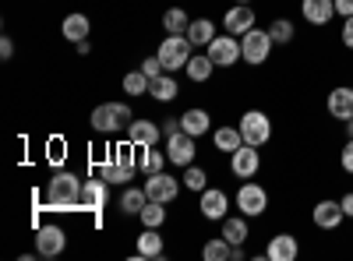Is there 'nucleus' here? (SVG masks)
Here are the masks:
<instances>
[{"instance_id": "4", "label": "nucleus", "mask_w": 353, "mask_h": 261, "mask_svg": "<svg viewBox=\"0 0 353 261\" xmlns=\"http://www.w3.org/2000/svg\"><path fill=\"white\" fill-rule=\"evenodd\" d=\"M191 39L184 36V32H166V39L159 43V61H163V67L166 71H176V67H188V61H191Z\"/></svg>"}, {"instance_id": "23", "label": "nucleus", "mask_w": 353, "mask_h": 261, "mask_svg": "<svg viewBox=\"0 0 353 261\" xmlns=\"http://www.w3.org/2000/svg\"><path fill=\"white\" fill-rule=\"evenodd\" d=\"M138 258L141 261L163 258V237H159V229H149V226L141 229V237H138Z\"/></svg>"}, {"instance_id": "41", "label": "nucleus", "mask_w": 353, "mask_h": 261, "mask_svg": "<svg viewBox=\"0 0 353 261\" xmlns=\"http://www.w3.org/2000/svg\"><path fill=\"white\" fill-rule=\"evenodd\" d=\"M0 56H4V61H11V56H14V39L11 36L0 39Z\"/></svg>"}, {"instance_id": "24", "label": "nucleus", "mask_w": 353, "mask_h": 261, "mask_svg": "<svg viewBox=\"0 0 353 261\" xmlns=\"http://www.w3.org/2000/svg\"><path fill=\"white\" fill-rule=\"evenodd\" d=\"M181 127L188 131V134H194V138H201V134H209V127H212V117H209V109H188L184 117H181Z\"/></svg>"}, {"instance_id": "31", "label": "nucleus", "mask_w": 353, "mask_h": 261, "mask_svg": "<svg viewBox=\"0 0 353 261\" xmlns=\"http://www.w3.org/2000/svg\"><path fill=\"white\" fill-rule=\"evenodd\" d=\"M269 36H272V43L286 46V43H293V36H297V25H293L290 18H272V25H269Z\"/></svg>"}, {"instance_id": "36", "label": "nucleus", "mask_w": 353, "mask_h": 261, "mask_svg": "<svg viewBox=\"0 0 353 261\" xmlns=\"http://www.w3.org/2000/svg\"><path fill=\"white\" fill-rule=\"evenodd\" d=\"M181 180H184V187H188V191H198V194H201L205 187H209V177H205V169H201V166H194V163H191V166H184V177H181Z\"/></svg>"}, {"instance_id": "1", "label": "nucleus", "mask_w": 353, "mask_h": 261, "mask_svg": "<svg viewBox=\"0 0 353 261\" xmlns=\"http://www.w3.org/2000/svg\"><path fill=\"white\" fill-rule=\"evenodd\" d=\"M81 187L85 180L78 177V173H53L50 177V187H46V205L53 212H71V209H81Z\"/></svg>"}, {"instance_id": "38", "label": "nucleus", "mask_w": 353, "mask_h": 261, "mask_svg": "<svg viewBox=\"0 0 353 261\" xmlns=\"http://www.w3.org/2000/svg\"><path fill=\"white\" fill-rule=\"evenodd\" d=\"M141 71L149 74V78H159V74L166 71V67H163V61H159V53H156V56H145V61H141Z\"/></svg>"}, {"instance_id": "29", "label": "nucleus", "mask_w": 353, "mask_h": 261, "mask_svg": "<svg viewBox=\"0 0 353 261\" xmlns=\"http://www.w3.org/2000/svg\"><path fill=\"white\" fill-rule=\"evenodd\" d=\"M201 258L205 261H230L233 258V244L226 237H216V240H209V244L201 247Z\"/></svg>"}, {"instance_id": "30", "label": "nucleus", "mask_w": 353, "mask_h": 261, "mask_svg": "<svg viewBox=\"0 0 353 261\" xmlns=\"http://www.w3.org/2000/svg\"><path fill=\"white\" fill-rule=\"evenodd\" d=\"M212 67H216V64H212V56L205 53V56H191L184 71H188L191 81H209V78H212Z\"/></svg>"}, {"instance_id": "37", "label": "nucleus", "mask_w": 353, "mask_h": 261, "mask_svg": "<svg viewBox=\"0 0 353 261\" xmlns=\"http://www.w3.org/2000/svg\"><path fill=\"white\" fill-rule=\"evenodd\" d=\"M113 163L138 169V159H134V141H128V145H117V149H113Z\"/></svg>"}, {"instance_id": "39", "label": "nucleus", "mask_w": 353, "mask_h": 261, "mask_svg": "<svg viewBox=\"0 0 353 261\" xmlns=\"http://www.w3.org/2000/svg\"><path fill=\"white\" fill-rule=\"evenodd\" d=\"M339 166H343L346 173H353V138H346V145H343V152H339Z\"/></svg>"}, {"instance_id": "20", "label": "nucleus", "mask_w": 353, "mask_h": 261, "mask_svg": "<svg viewBox=\"0 0 353 261\" xmlns=\"http://www.w3.org/2000/svg\"><path fill=\"white\" fill-rule=\"evenodd\" d=\"M61 32H64L68 43H81V39H88V32H92V21H88L81 11H71V14L61 21Z\"/></svg>"}, {"instance_id": "28", "label": "nucleus", "mask_w": 353, "mask_h": 261, "mask_svg": "<svg viewBox=\"0 0 353 261\" xmlns=\"http://www.w3.org/2000/svg\"><path fill=\"white\" fill-rule=\"evenodd\" d=\"M145 205H149V194H145V187H128V191L121 194V209H124L128 216H138Z\"/></svg>"}, {"instance_id": "17", "label": "nucleus", "mask_w": 353, "mask_h": 261, "mask_svg": "<svg viewBox=\"0 0 353 261\" xmlns=\"http://www.w3.org/2000/svg\"><path fill=\"white\" fill-rule=\"evenodd\" d=\"M198 209H201L205 219H226L230 198H226L219 187H205V191H201V201H198Z\"/></svg>"}, {"instance_id": "33", "label": "nucleus", "mask_w": 353, "mask_h": 261, "mask_svg": "<svg viewBox=\"0 0 353 261\" xmlns=\"http://www.w3.org/2000/svg\"><path fill=\"white\" fill-rule=\"evenodd\" d=\"M188 25H191V18H188V11L184 8H170L166 14H163V28L166 32H188Z\"/></svg>"}, {"instance_id": "22", "label": "nucleus", "mask_w": 353, "mask_h": 261, "mask_svg": "<svg viewBox=\"0 0 353 261\" xmlns=\"http://www.w3.org/2000/svg\"><path fill=\"white\" fill-rule=\"evenodd\" d=\"M176 92H181V85H176V78H173L170 71H163V74L152 78V85H149V96H152L156 103H173Z\"/></svg>"}, {"instance_id": "11", "label": "nucleus", "mask_w": 353, "mask_h": 261, "mask_svg": "<svg viewBox=\"0 0 353 261\" xmlns=\"http://www.w3.org/2000/svg\"><path fill=\"white\" fill-rule=\"evenodd\" d=\"M64 244H68V237L61 226H39L36 229V254L39 258H57L64 251Z\"/></svg>"}, {"instance_id": "12", "label": "nucleus", "mask_w": 353, "mask_h": 261, "mask_svg": "<svg viewBox=\"0 0 353 261\" xmlns=\"http://www.w3.org/2000/svg\"><path fill=\"white\" fill-rule=\"evenodd\" d=\"M311 219H314V226L318 229H339L343 222H346V212H343V205L339 201H318V205L311 209Z\"/></svg>"}, {"instance_id": "27", "label": "nucleus", "mask_w": 353, "mask_h": 261, "mask_svg": "<svg viewBox=\"0 0 353 261\" xmlns=\"http://www.w3.org/2000/svg\"><path fill=\"white\" fill-rule=\"evenodd\" d=\"M99 169H103V180H106V184H131V180H134V173H138V169L121 166V163H113V159L99 163Z\"/></svg>"}, {"instance_id": "34", "label": "nucleus", "mask_w": 353, "mask_h": 261, "mask_svg": "<svg viewBox=\"0 0 353 261\" xmlns=\"http://www.w3.org/2000/svg\"><path fill=\"white\" fill-rule=\"evenodd\" d=\"M166 159H170L166 152H159L156 145H149V149H145V156H141V163H138V169L145 173V177H149V173H159V169H163Z\"/></svg>"}, {"instance_id": "10", "label": "nucleus", "mask_w": 353, "mask_h": 261, "mask_svg": "<svg viewBox=\"0 0 353 261\" xmlns=\"http://www.w3.org/2000/svg\"><path fill=\"white\" fill-rule=\"evenodd\" d=\"M258 166H261V156H258L254 145H241V149L230 156V169H233V177H241V180H251L258 173Z\"/></svg>"}, {"instance_id": "2", "label": "nucleus", "mask_w": 353, "mask_h": 261, "mask_svg": "<svg viewBox=\"0 0 353 261\" xmlns=\"http://www.w3.org/2000/svg\"><path fill=\"white\" fill-rule=\"evenodd\" d=\"M131 106L128 103H103L92 109V117H88V124H92L96 134H121L131 127Z\"/></svg>"}, {"instance_id": "32", "label": "nucleus", "mask_w": 353, "mask_h": 261, "mask_svg": "<svg viewBox=\"0 0 353 261\" xmlns=\"http://www.w3.org/2000/svg\"><path fill=\"white\" fill-rule=\"evenodd\" d=\"M138 219H141V226H149V229H159L163 222H166V209H163V201H149L141 212H138Z\"/></svg>"}, {"instance_id": "7", "label": "nucleus", "mask_w": 353, "mask_h": 261, "mask_svg": "<svg viewBox=\"0 0 353 261\" xmlns=\"http://www.w3.org/2000/svg\"><path fill=\"white\" fill-rule=\"evenodd\" d=\"M181 184L184 180H176V177H170L166 169H159V173H149V180H145V194H149V201H163V205H170V201L181 194Z\"/></svg>"}, {"instance_id": "15", "label": "nucleus", "mask_w": 353, "mask_h": 261, "mask_svg": "<svg viewBox=\"0 0 353 261\" xmlns=\"http://www.w3.org/2000/svg\"><path fill=\"white\" fill-rule=\"evenodd\" d=\"M297 254H301V244L293 233H276L269 247H265V258H272V261H297Z\"/></svg>"}, {"instance_id": "8", "label": "nucleus", "mask_w": 353, "mask_h": 261, "mask_svg": "<svg viewBox=\"0 0 353 261\" xmlns=\"http://www.w3.org/2000/svg\"><path fill=\"white\" fill-rule=\"evenodd\" d=\"M237 209H241V216H248V219L261 216L265 209H269V191L244 180V187L237 191Z\"/></svg>"}, {"instance_id": "6", "label": "nucleus", "mask_w": 353, "mask_h": 261, "mask_svg": "<svg viewBox=\"0 0 353 261\" xmlns=\"http://www.w3.org/2000/svg\"><path fill=\"white\" fill-rule=\"evenodd\" d=\"M205 50H209V56H212L216 67H233L237 61H244V56H241V36H230V32L216 36Z\"/></svg>"}, {"instance_id": "43", "label": "nucleus", "mask_w": 353, "mask_h": 261, "mask_svg": "<svg viewBox=\"0 0 353 261\" xmlns=\"http://www.w3.org/2000/svg\"><path fill=\"white\" fill-rule=\"evenodd\" d=\"M176 131H184V127H181V121H176V117H166V121H163V134L170 138V134H176Z\"/></svg>"}, {"instance_id": "14", "label": "nucleus", "mask_w": 353, "mask_h": 261, "mask_svg": "<svg viewBox=\"0 0 353 261\" xmlns=\"http://www.w3.org/2000/svg\"><path fill=\"white\" fill-rule=\"evenodd\" d=\"M159 138H166V134H163V127L156 121H131V127H128V141H134L138 149L159 145Z\"/></svg>"}, {"instance_id": "9", "label": "nucleus", "mask_w": 353, "mask_h": 261, "mask_svg": "<svg viewBox=\"0 0 353 261\" xmlns=\"http://www.w3.org/2000/svg\"><path fill=\"white\" fill-rule=\"evenodd\" d=\"M194 134H188V131H176V134H170L166 138V156H170V163L173 166H191L194 163Z\"/></svg>"}, {"instance_id": "18", "label": "nucleus", "mask_w": 353, "mask_h": 261, "mask_svg": "<svg viewBox=\"0 0 353 261\" xmlns=\"http://www.w3.org/2000/svg\"><path fill=\"white\" fill-rule=\"evenodd\" d=\"M106 201H110L106 180H85V187H81V209L85 212H103Z\"/></svg>"}, {"instance_id": "26", "label": "nucleus", "mask_w": 353, "mask_h": 261, "mask_svg": "<svg viewBox=\"0 0 353 261\" xmlns=\"http://www.w3.org/2000/svg\"><path fill=\"white\" fill-rule=\"evenodd\" d=\"M194 46H209L212 39H216V25L209 21V18H198V21H191L188 25V32H184Z\"/></svg>"}, {"instance_id": "40", "label": "nucleus", "mask_w": 353, "mask_h": 261, "mask_svg": "<svg viewBox=\"0 0 353 261\" xmlns=\"http://www.w3.org/2000/svg\"><path fill=\"white\" fill-rule=\"evenodd\" d=\"M339 36H343V46H346V50H353V14H350V18H343V32H339Z\"/></svg>"}, {"instance_id": "16", "label": "nucleus", "mask_w": 353, "mask_h": 261, "mask_svg": "<svg viewBox=\"0 0 353 261\" xmlns=\"http://www.w3.org/2000/svg\"><path fill=\"white\" fill-rule=\"evenodd\" d=\"M325 106H329V113L336 121L346 124L353 117V89H350V85H336V89L329 92V99H325Z\"/></svg>"}, {"instance_id": "3", "label": "nucleus", "mask_w": 353, "mask_h": 261, "mask_svg": "<svg viewBox=\"0 0 353 261\" xmlns=\"http://www.w3.org/2000/svg\"><path fill=\"white\" fill-rule=\"evenodd\" d=\"M269 53H272V36H269V28H251V32L241 36V56H244V64L251 67H261L265 61H269Z\"/></svg>"}, {"instance_id": "13", "label": "nucleus", "mask_w": 353, "mask_h": 261, "mask_svg": "<svg viewBox=\"0 0 353 261\" xmlns=\"http://www.w3.org/2000/svg\"><path fill=\"white\" fill-rule=\"evenodd\" d=\"M223 28H226L230 36H244V32H251V28H254V11H251V4L230 8V11L223 14Z\"/></svg>"}, {"instance_id": "42", "label": "nucleus", "mask_w": 353, "mask_h": 261, "mask_svg": "<svg viewBox=\"0 0 353 261\" xmlns=\"http://www.w3.org/2000/svg\"><path fill=\"white\" fill-rule=\"evenodd\" d=\"M332 4H336V14L339 18H350L353 14V0H332Z\"/></svg>"}, {"instance_id": "44", "label": "nucleus", "mask_w": 353, "mask_h": 261, "mask_svg": "<svg viewBox=\"0 0 353 261\" xmlns=\"http://www.w3.org/2000/svg\"><path fill=\"white\" fill-rule=\"evenodd\" d=\"M339 205H343V212H346V219H353V191H346V194L339 198Z\"/></svg>"}, {"instance_id": "45", "label": "nucleus", "mask_w": 353, "mask_h": 261, "mask_svg": "<svg viewBox=\"0 0 353 261\" xmlns=\"http://www.w3.org/2000/svg\"><path fill=\"white\" fill-rule=\"evenodd\" d=\"M74 46H78V53H81V56H85L88 50H92V43H88V39H81V43H74Z\"/></svg>"}, {"instance_id": "25", "label": "nucleus", "mask_w": 353, "mask_h": 261, "mask_svg": "<svg viewBox=\"0 0 353 261\" xmlns=\"http://www.w3.org/2000/svg\"><path fill=\"white\" fill-rule=\"evenodd\" d=\"M212 145H216V152H230L233 156L244 145V134H241V127H219L212 134Z\"/></svg>"}, {"instance_id": "47", "label": "nucleus", "mask_w": 353, "mask_h": 261, "mask_svg": "<svg viewBox=\"0 0 353 261\" xmlns=\"http://www.w3.org/2000/svg\"><path fill=\"white\" fill-rule=\"evenodd\" d=\"M237 4H251V0H237Z\"/></svg>"}, {"instance_id": "46", "label": "nucleus", "mask_w": 353, "mask_h": 261, "mask_svg": "<svg viewBox=\"0 0 353 261\" xmlns=\"http://www.w3.org/2000/svg\"><path fill=\"white\" fill-rule=\"evenodd\" d=\"M346 138H353V117L346 121Z\"/></svg>"}, {"instance_id": "19", "label": "nucleus", "mask_w": 353, "mask_h": 261, "mask_svg": "<svg viewBox=\"0 0 353 261\" xmlns=\"http://www.w3.org/2000/svg\"><path fill=\"white\" fill-rule=\"evenodd\" d=\"M301 14L307 25H329L336 14V4L332 0H301Z\"/></svg>"}, {"instance_id": "21", "label": "nucleus", "mask_w": 353, "mask_h": 261, "mask_svg": "<svg viewBox=\"0 0 353 261\" xmlns=\"http://www.w3.org/2000/svg\"><path fill=\"white\" fill-rule=\"evenodd\" d=\"M223 237L233 244V247H244L248 237H251V229H248V216H226L223 219Z\"/></svg>"}, {"instance_id": "35", "label": "nucleus", "mask_w": 353, "mask_h": 261, "mask_svg": "<svg viewBox=\"0 0 353 261\" xmlns=\"http://www.w3.org/2000/svg\"><path fill=\"white\" fill-rule=\"evenodd\" d=\"M149 85H152V78L145 74V71L124 74V92H128V96H145V92H149Z\"/></svg>"}, {"instance_id": "5", "label": "nucleus", "mask_w": 353, "mask_h": 261, "mask_svg": "<svg viewBox=\"0 0 353 261\" xmlns=\"http://www.w3.org/2000/svg\"><path fill=\"white\" fill-rule=\"evenodd\" d=\"M241 134H244V145H254V149H261V145L272 138V121L265 117L261 109H248L244 117H241Z\"/></svg>"}]
</instances>
